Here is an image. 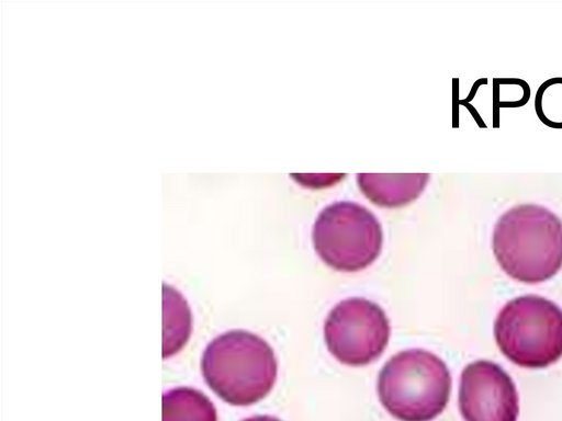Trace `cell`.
Returning <instances> with one entry per match:
<instances>
[{"instance_id":"4","label":"cell","mask_w":562,"mask_h":421,"mask_svg":"<svg viewBox=\"0 0 562 421\" xmlns=\"http://www.w3.org/2000/svg\"><path fill=\"white\" fill-rule=\"evenodd\" d=\"M494 335L502 353L513 363L546 367L562 356V310L540 296L517 297L497 315Z\"/></svg>"},{"instance_id":"7","label":"cell","mask_w":562,"mask_h":421,"mask_svg":"<svg viewBox=\"0 0 562 421\" xmlns=\"http://www.w3.org/2000/svg\"><path fill=\"white\" fill-rule=\"evenodd\" d=\"M459 408L465 421H517L519 403L515 384L493 362L470 363L461 374Z\"/></svg>"},{"instance_id":"10","label":"cell","mask_w":562,"mask_h":421,"mask_svg":"<svg viewBox=\"0 0 562 421\" xmlns=\"http://www.w3.org/2000/svg\"><path fill=\"white\" fill-rule=\"evenodd\" d=\"M191 314L183 297L164 285V357L178 352L189 339Z\"/></svg>"},{"instance_id":"9","label":"cell","mask_w":562,"mask_h":421,"mask_svg":"<svg viewBox=\"0 0 562 421\" xmlns=\"http://www.w3.org/2000/svg\"><path fill=\"white\" fill-rule=\"evenodd\" d=\"M162 421H217L211 400L190 387H178L162 396Z\"/></svg>"},{"instance_id":"11","label":"cell","mask_w":562,"mask_h":421,"mask_svg":"<svg viewBox=\"0 0 562 421\" xmlns=\"http://www.w3.org/2000/svg\"><path fill=\"white\" fill-rule=\"evenodd\" d=\"M243 421H281L274 417H271V416H255V417H251V418H247Z\"/></svg>"},{"instance_id":"3","label":"cell","mask_w":562,"mask_h":421,"mask_svg":"<svg viewBox=\"0 0 562 421\" xmlns=\"http://www.w3.org/2000/svg\"><path fill=\"white\" fill-rule=\"evenodd\" d=\"M451 390L447 365L422 349L396 353L382 367L378 395L383 407L401 421H430L446 408Z\"/></svg>"},{"instance_id":"6","label":"cell","mask_w":562,"mask_h":421,"mask_svg":"<svg viewBox=\"0 0 562 421\" xmlns=\"http://www.w3.org/2000/svg\"><path fill=\"white\" fill-rule=\"evenodd\" d=\"M324 337L341 363L361 366L376 360L387 345L390 323L383 309L361 297L341 300L328 314Z\"/></svg>"},{"instance_id":"1","label":"cell","mask_w":562,"mask_h":421,"mask_svg":"<svg viewBox=\"0 0 562 421\" xmlns=\"http://www.w3.org/2000/svg\"><path fill=\"white\" fill-rule=\"evenodd\" d=\"M493 252L504 272L517 281L549 280L562 266V221L540 205L514 206L495 224Z\"/></svg>"},{"instance_id":"5","label":"cell","mask_w":562,"mask_h":421,"mask_svg":"<svg viewBox=\"0 0 562 421\" xmlns=\"http://www.w3.org/2000/svg\"><path fill=\"white\" fill-rule=\"evenodd\" d=\"M382 228L366 207L352 202L326 206L315 220L313 243L330 268L356 272L369 266L382 248Z\"/></svg>"},{"instance_id":"8","label":"cell","mask_w":562,"mask_h":421,"mask_svg":"<svg viewBox=\"0 0 562 421\" xmlns=\"http://www.w3.org/2000/svg\"><path fill=\"white\" fill-rule=\"evenodd\" d=\"M429 174H358L363 194L375 205L398 207L417 198Z\"/></svg>"},{"instance_id":"2","label":"cell","mask_w":562,"mask_h":421,"mask_svg":"<svg viewBox=\"0 0 562 421\" xmlns=\"http://www.w3.org/2000/svg\"><path fill=\"white\" fill-rule=\"evenodd\" d=\"M207 386L224 401L249 406L272 389L278 364L272 348L262 338L231 330L214 338L201 361Z\"/></svg>"}]
</instances>
